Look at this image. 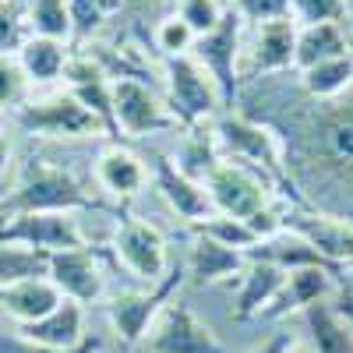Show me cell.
<instances>
[{"instance_id":"6da1fadb","label":"cell","mask_w":353,"mask_h":353,"mask_svg":"<svg viewBox=\"0 0 353 353\" xmlns=\"http://www.w3.org/2000/svg\"><path fill=\"white\" fill-rule=\"evenodd\" d=\"M241 113L279 134L286 181L301 191L304 209L353 219V88L329 103L297 88L286 110L244 106Z\"/></svg>"},{"instance_id":"7a4b0ae2","label":"cell","mask_w":353,"mask_h":353,"mask_svg":"<svg viewBox=\"0 0 353 353\" xmlns=\"http://www.w3.org/2000/svg\"><path fill=\"white\" fill-rule=\"evenodd\" d=\"M78 209H99L96 194L78 181L74 170L53 166L46 159H28L14 188L0 194V219H11L21 212H78Z\"/></svg>"},{"instance_id":"3957f363","label":"cell","mask_w":353,"mask_h":353,"mask_svg":"<svg viewBox=\"0 0 353 353\" xmlns=\"http://www.w3.org/2000/svg\"><path fill=\"white\" fill-rule=\"evenodd\" d=\"M212 134H216V145L223 159H233V163H244L258 173H265L276 188H286V163H283V141L279 134L254 121V117H244L241 110H230V113H219L212 121Z\"/></svg>"},{"instance_id":"277c9868","label":"cell","mask_w":353,"mask_h":353,"mask_svg":"<svg viewBox=\"0 0 353 353\" xmlns=\"http://www.w3.org/2000/svg\"><path fill=\"white\" fill-rule=\"evenodd\" d=\"M163 88H166V106L170 113L176 117V124L184 131L191 128H205L209 121L219 117V106L223 103V92L219 85L212 81V74L205 71L194 57H170L163 64Z\"/></svg>"},{"instance_id":"5b68a950","label":"cell","mask_w":353,"mask_h":353,"mask_svg":"<svg viewBox=\"0 0 353 353\" xmlns=\"http://www.w3.org/2000/svg\"><path fill=\"white\" fill-rule=\"evenodd\" d=\"M14 124L36 138H110L106 124L88 106H81L74 92L25 99L14 110Z\"/></svg>"},{"instance_id":"8992f818","label":"cell","mask_w":353,"mask_h":353,"mask_svg":"<svg viewBox=\"0 0 353 353\" xmlns=\"http://www.w3.org/2000/svg\"><path fill=\"white\" fill-rule=\"evenodd\" d=\"M205 191H209L212 212L233 216V219H251L254 212L276 205V184L269 176L233 159H223L205 176Z\"/></svg>"},{"instance_id":"52a82bcc","label":"cell","mask_w":353,"mask_h":353,"mask_svg":"<svg viewBox=\"0 0 353 353\" xmlns=\"http://www.w3.org/2000/svg\"><path fill=\"white\" fill-rule=\"evenodd\" d=\"M241 53H244V18L233 8H226L223 21L209 36H198L191 50V57L219 85L226 106H233L241 96Z\"/></svg>"},{"instance_id":"ba28073f","label":"cell","mask_w":353,"mask_h":353,"mask_svg":"<svg viewBox=\"0 0 353 353\" xmlns=\"http://www.w3.org/2000/svg\"><path fill=\"white\" fill-rule=\"evenodd\" d=\"M113 128L124 138H149L181 124L145 78H113Z\"/></svg>"},{"instance_id":"9c48e42d","label":"cell","mask_w":353,"mask_h":353,"mask_svg":"<svg viewBox=\"0 0 353 353\" xmlns=\"http://www.w3.org/2000/svg\"><path fill=\"white\" fill-rule=\"evenodd\" d=\"M145 350L149 353H230L209 321H201L191 311V304L176 297L156 314L149 336H145Z\"/></svg>"},{"instance_id":"30bf717a","label":"cell","mask_w":353,"mask_h":353,"mask_svg":"<svg viewBox=\"0 0 353 353\" xmlns=\"http://www.w3.org/2000/svg\"><path fill=\"white\" fill-rule=\"evenodd\" d=\"M293 50H297V21L293 18L251 25V36L244 39L241 53V85L286 74L293 68Z\"/></svg>"},{"instance_id":"8fae6325","label":"cell","mask_w":353,"mask_h":353,"mask_svg":"<svg viewBox=\"0 0 353 353\" xmlns=\"http://www.w3.org/2000/svg\"><path fill=\"white\" fill-rule=\"evenodd\" d=\"M0 244L32 248V251H43V254L88 248L74 212H21V216H11V219L0 223Z\"/></svg>"},{"instance_id":"7c38bea8","label":"cell","mask_w":353,"mask_h":353,"mask_svg":"<svg viewBox=\"0 0 353 353\" xmlns=\"http://www.w3.org/2000/svg\"><path fill=\"white\" fill-rule=\"evenodd\" d=\"M113 258L124 269L141 279L145 286H156L166 279L170 272V251H166V237L159 233V226L145 223V219H124L113 233Z\"/></svg>"},{"instance_id":"4fadbf2b","label":"cell","mask_w":353,"mask_h":353,"mask_svg":"<svg viewBox=\"0 0 353 353\" xmlns=\"http://www.w3.org/2000/svg\"><path fill=\"white\" fill-rule=\"evenodd\" d=\"M184 283L181 272H166L163 283L149 286V290H128V293H117V297L106 304V318L113 332L121 336V343L134 346V343H145L149 336L156 314L173 301V290Z\"/></svg>"},{"instance_id":"5bb4252c","label":"cell","mask_w":353,"mask_h":353,"mask_svg":"<svg viewBox=\"0 0 353 353\" xmlns=\"http://www.w3.org/2000/svg\"><path fill=\"white\" fill-rule=\"evenodd\" d=\"M46 279L61 290L64 301L74 304H96L106 290L103 265L92 254V248H71V251H53L46 258Z\"/></svg>"},{"instance_id":"9a60e30c","label":"cell","mask_w":353,"mask_h":353,"mask_svg":"<svg viewBox=\"0 0 353 353\" xmlns=\"http://www.w3.org/2000/svg\"><path fill=\"white\" fill-rule=\"evenodd\" d=\"M286 230L304 237L321 258L339 265H353V219L314 212V209H286Z\"/></svg>"},{"instance_id":"2e32d148","label":"cell","mask_w":353,"mask_h":353,"mask_svg":"<svg viewBox=\"0 0 353 353\" xmlns=\"http://www.w3.org/2000/svg\"><path fill=\"white\" fill-rule=\"evenodd\" d=\"M149 176H152L159 198L170 205V212L176 219H184L188 226L201 223L205 216H212V201H209L205 184H198V181H191L188 173H181L170 156L156 152L152 156V166H149Z\"/></svg>"},{"instance_id":"e0dca14e","label":"cell","mask_w":353,"mask_h":353,"mask_svg":"<svg viewBox=\"0 0 353 353\" xmlns=\"http://www.w3.org/2000/svg\"><path fill=\"white\" fill-rule=\"evenodd\" d=\"M96 184L110 198H134L149 184V163L124 145H106L96 159Z\"/></svg>"},{"instance_id":"ac0fdd59","label":"cell","mask_w":353,"mask_h":353,"mask_svg":"<svg viewBox=\"0 0 353 353\" xmlns=\"http://www.w3.org/2000/svg\"><path fill=\"white\" fill-rule=\"evenodd\" d=\"M18 336L53 346V350H74L88 339L85 332V307L74 301H61L50 314H43L39 321H28V325H18Z\"/></svg>"},{"instance_id":"d6986e66","label":"cell","mask_w":353,"mask_h":353,"mask_svg":"<svg viewBox=\"0 0 353 353\" xmlns=\"http://www.w3.org/2000/svg\"><path fill=\"white\" fill-rule=\"evenodd\" d=\"M283 283H286L283 269H276V265H269V261H248L244 272H241L237 301H233V318L237 321L261 318L265 311L272 307V301L279 297Z\"/></svg>"},{"instance_id":"ffe728a7","label":"cell","mask_w":353,"mask_h":353,"mask_svg":"<svg viewBox=\"0 0 353 353\" xmlns=\"http://www.w3.org/2000/svg\"><path fill=\"white\" fill-rule=\"evenodd\" d=\"M332 276L336 272H329V269H293V272H286V283L279 290V297L272 301V307L265 311L261 318H286L290 311L304 314L307 307L329 301L332 290H336Z\"/></svg>"},{"instance_id":"44dd1931","label":"cell","mask_w":353,"mask_h":353,"mask_svg":"<svg viewBox=\"0 0 353 353\" xmlns=\"http://www.w3.org/2000/svg\"><path fill=\"white\" fill-rule=\"evenodd\" d=\"M248 265V254L233 251V248H223L209 237H194L191 248H188V279L194 286H212V283H226L233 276H241Z\"/></svg>"},{"instance_id":"7402d4cb","label":"cell","mask_w":353,"mask_h":353,"mask_svg":"<svg viewBox=\"0 0 353 353\" xmlns=\"http://www.w3.org/2000/svg\"><path fill=\"white\" fill-rule=\"evenodd\" d=\"M61 301H64L61 290H57L50 279H21V283H4L0 286V311H4L8 318H14L18 325L39 321Z\"/></svg>"},{"instance_id":"603a6c76","label":"cell","mask_w":353,"mask_h":353,"mask_svg":"<svg viewBox=\"0 0 353 353\" xmlns=\"http://www.w3.org/2000/svg\"><path fill=\"white\" fill-rule=\"evenodd\" d=\"M248 261H269L283 272H293V269H329V272H339L332 261L321 258L304 237H297L293 230H283L269 241H258L251 251H248Z\"/></svg>"},{"instance_id":"cb8c5ba5","label":"cell","mask_w":353,"mask_h":353,"mask_svg":"<svg viewBox=\"0 0 353 353\" xmlns=\"http://www.w3.org/2000/svg\"><path fill=\"white\" fill-rule=\"evenodd\" d=\"M353 53V39L346 25H304L297 28V50H293V68L307 71L314 64L336 61Z\"/></svg>"},{"instance_id":"d4e9b609","label":"cell","mask_w":353,"mask_h":353,"mask_svg":"<svg viewBox=\"0 0 353 353\" xmlns=\"http://www.w3.org/2000/svg\"><path fill=\"white\" fill-rule=\"evenodd\" d=\"M18 64L25 71V78L32 85H53L61 81L71 61V50L68 43H57V39H43V36H28L18 46Z\"/></svg>"},{"instance_id":"484cf974","label":"cell","mask_w":353,"mask_h":353,"mask_svg":"<svg viewBox=\"0 0 353 353\" xmlns=\"http://www.w3.org/2000/svg\"><path fill=\"white\" fill-rule=\"evenodd\" d=\"M297 88L314 99V103H329V99H339L353 88V53L346 57H336V61H325V64H314L307 71H301L297 78Z\"/></svg>"},{"instance_id":"4316f807","label":"cell","mask_w":353,"mask_h":353,"mask_svg":"<svg viewBox=\"0 0 353 353\" xmlns=\"http://www.w3.org/2000/svg\"><path fill=\"white\" fill-rule=\"evenodd\" d=\"M176 163V170L188 173L191 181L205 184V176H209L219 163H223V152L216 145V134L212 128H191L181 141V149H176V156H170Z\"/></svg>"},{"instance_id":"83f0119b","label":"cell","mask_w":353,"mask_h":353,"mask_svg":"<svg viewBox=\"0 0 353 353\" xmlns=\"http://www.w3.org/2000/svg\"><path fill=\"white\" fill-rule=\"evenodd\" d=\"M304 325H307L314 353H353V332L346 329V321L332 311L329 301L307 307L304 311Z\"/></svg>"},{"instance_id":"f1b7e54d","label":"cell","mask_w":353,"mask_h":353,"mask_svg":"<svg viewBox=\"0 0 353 353\" xmlns=\"http://www.w3.org/2000/svg\"><path fill=\"white\" fill-rule=\"evenodd\" d=\"M25 25H28V36H43L57 43H68L74 36V18L68 0H28Z\"/></svg>"},{"instance_id":"f546056e","label":"cell","mask_w":353,"mask_h":353,"mask_svg":"<svg viewBox=\"0 0 353 353\" xmlns=\"http://www.w3.org/2000/svg\"><path fill=\"white\" fill-rule=\"evenodd\" d=\"M191 230H194V237H209V241H216L223 248H233L241 254H248L258 244V237H254V230L248 226V219H233V216H219V212L205 216Z\"/></svg>"},{"instance_id":"4dcf8cb0","label":"cell","mask_w":353,"mask_h":353,"mask_svg":"<svg viewBox=\"0 0 353 353\" xmlns=\"http://www.w3.org/2000/svg\"><path fill=\"white\" fill-rule=\"evenodd\" d=\"M46 258L50 254L32 251V248L0 244V286L21 283V279H46Z\"/></svg>"},{"instance_id":"1f68e13d","label":"cell","mask_w":353,"mask_h":353,"mask_svg":"<svg viewBox=\"0 0 353 353\" xmlns=\"http://www.w3.org/2000/svg\"><path fill=\"white\" fill-rule=\"evenodd\" d=\"M350 14V0H290V18L304 25H343Z\"/></svg>"},{"instance_id":"d6a6232c","label":"cell","mask_w":353,"mask_h":353,"mask_svg":"<svg viewBox=\"0 0 353 353\" xmlns=\"http://www.w3.org/2000/svg\"><path fill=\"white\" fill-rule=\"evenodd\" d=\"M173 14L181 18L194 36H209L212 28L223 21L226 8H223V0H176Z\"/></svg>"},{"instance_id":"836d02e7","label":"cell","mask_w":353,"mask_h":353,"mask_svg":"<svg viewBox=\"0 0 353 353\" xmlns=\"http://www.w3.org/2000/svg\"><path fill=\"white\" fill-rule=\"evenodd\" d=\"M28 81L14 53H0V110H18L28 99Z\"/></svg>"},{"instance_id":"e575fe53","label":"cell","mask_w":353,"mask_h":353,"mask_svg":"<svg viewBox=\"0 0 353 353\" xmlns=\"http://www.w3.org/2000/svg\"><path fill=\"white\" fill-rule=\"evenodd\" d=\"M25 4L28 0H0V53H18V46L28 39Z\"/></svg>"},{"instance_id":"d590c367","label":"cell","mask_w":353,"mask_h":353,"mask_svg":"<svg viewBox=\"0 0 353 353\" xmlns=\"http://www.w3.org/2000/svg\"><path fill=\"white\" fill-rule=\"evenodd\" d=\"M194 39L198 36L176 14H170V18H163L156 25V46H159V53L166 57V61H170V57H188L194 50Z\"/></svg>"},{"instance_id":"8d00e7d4","label":"cell","mask_w":353,"mask_h":353,"mask_svg":"<svg viewBox=\"0 0 353 353\" xmlns=\"http://www.w3.org/2000/svg\"><path fill=\"white\" fill-rule=\"evenodd\" d=\"M68 4H71V18H74V36L85 39L103 25L106 14L121 8V0H68Z\"/></svg>"},{"instance_id":"74e56055","label":"cell","mask_w":353,"mask_h":353,"mask_svg":"<svg viewBox=\"0 0 353 353\" xmlns=\"http://www.w3.org/2000/svg\"><path fill=\"white\" fill-rule=\"evenodd\" d=\"M230 8L244 18V25H265L290 18V0H230Z\"/></svg>"},{"instance_id":"f35d334b","label":"cell","mask_w":353,"mask_h":353,"mask_svg":"<svg viewBox=\"0 0 353 353\" xmlns=\"http://www.w3.org/2000/svg\"><path fill=\"white\" fill-rule=\"evenodd\" d=\"M103 339L99 336H88L81 346L74 350H53V346H43V343H32L18 332H0V353H99Z\"/></svg>"},{"instance_id":"ab89813d","label":"cell","mask_w":353,"mask_h":353,"mask_svg":"<svg viewBox=\"0 0 353 353\" xmlns=\"http://www.w3.org/2000/svg\"><path fill=\"white\" fill-rule=\"evenodd\" d=\"M332 293H336V304H332V311L346 321V329L353 332V272H350V276H343L339 290H332Z\"/></svg>"},{"instance_id":"60d3db41","label":"cell","mask_w":353,"mask_h":353,"mask_svg":"<svg viewBox=\"0 0 353 353\" xmlns=\"http://www.w3.org/2000/svg\"><path fill=\"white\" fill-rule=\"evenodd\" d=\"M290 346H293V339H290L286 332H276V336H269L265 343H258V346L248 350V353H290Z\"/></svg>"},{"instance_id":"b9f144b4","label":"cell","mask_w":353,"mask_h":353,"mask_svg":"<svg viewBox=\"0 0 353 353\" xmlns=\"http://www.w3.org/2000/svg\"><path fill=\"white\" fill-rule=\"evenodd\" d=\"M8 166H11V141L8 134L0 131V194H4V176H8Z\"/></svg>"},{"instance_id":"7bdbcfd3","label":"cell","mask_w":353,"mask_h":353,"mask_svg":"<svg viewBox=\"0 0 353 353\" xmlns=\"http://www.w3.org/2000/svg\"><path fill=\"white\" fill-rule=\"evenodd\" d=\"M290 353H314V350H311V346H301V343H293V346H290Z\"/></svg>"},{"instance_id":"ee69618b","label":"cell","mask_w":353,"mask_h":353,"mask_svg":"<svg viewBox=\"0 0 353 353\" xmlns=\"http://www.w3.org/2000/svg\"><path fill=\"white\" fill-rule=\"evenodd\" d=\"M350 39H353V32H350Z\"/></svg>"}]
</instances>
